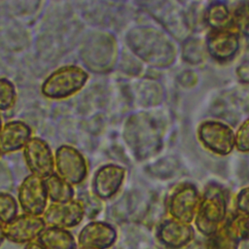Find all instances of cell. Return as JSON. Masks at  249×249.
Returning a JSON list of instances; mask_svg holds the SVG:
<instances>
[{
  "label": "cell",
  "mask_w": 249,
  "mask_h": 249,
  "mask_svg": "<svg viewBox=\"0 0 249 249\" xmlns=\"http://www.w3.org/2000/svg\"><path fill=\"white\" fill-rule=\"evenodd\" d=\"M17 99V91L14 84L7 78L0 77V110L11 109Z\"/></svg>",
  "instance_id": "19"
},
{
  "label": "cell",
  "mask_w": 249,
  "mask_h": 249,
  "mask_svg": "<svg viewBox=\"0 0 249 249\" xmlns=\"http://www.w3.org/2000/svg\"><path fill=\"white\" fill-rule=\"evenodd\" d=\"M234 146L240 152H249V118L243 122L234 135Z\"/></svg>",
  "instance_id": "20"
},
{
  "label": "cell",
  "mask_w": 249,
  "mask_h": 249,
  "mask_svg": "<svg viewBox=\"0 0 249 249\" xmlns=\"http://www.w3.org/2000/svg\"><path fill=\"white\" fill-rule=\"evenodd\" d=\"M0 156H1V153H0Z\"/></svg>",
  "instance_id": "28"
},
{
  "label": "cell",
  "mask_w": 249,
  "mask_h": 249,
  "mask_svg": "<svg viewBox=\"0 0 249 249\" xmlns=\"http://www.w3.org/2000/svg\"><path fill=\"white\" fill-rule=\"evenodd\" d=\"M18 198L24 213L34 216L43 215L48 200L44 178L34 174L27 175L18 187Z\"/></svg>",
  "instance_id": "4"
},
{
  "label": "cell",
  "mask_w": 249,
  "mask_h": 249,
  "mask_svg": "<svg viewBox=\"0 0 249 249\" xmlns=\"http://www.w3.org/2000/svg\"><path fill=\"white\" fill-rule=\"evenodd\" d=\"M80 249H95V248H89V247H81Z\"/></svg>",
  "instance_id": "25"
},
{
  "label": "cell",
  "mask_w": 249,
  "mask_h": 249,
  "mask_svg": "<svg viewBox=\"0 0 249 249\" xmlns=\"http://www.w3.org/2000/svg\"><path fill=\"white\" fill-rule=\"evenodd\" d=\"M88 73L77 65H64L52 72L41 86L42 94L51 99H64L79 91L87 83Z\"/></svg>",
  "instance_id": "1"
},
{
  "label": "cell",
  "mask_w": 249,
  "mask_h": 249,
  "mask_svg": "<svg viewBox=\"0 0 249 249\" xmlns=\"http://www.w3.org/2000/svg\"><path fill=\"white\" fill-rule=\"evenodd\" d=\"M45 228L46 223L42 217L24 213L5 224L4 232L9 241L26 244L37 238Z\"/></svg>",
  "instance_id": "7"
},
{
  "label": "cell",
  "mask_w": 249,
  "mask_h": 249,
  "mask_svg": "<svg viewBox=\"0 0 249 249\" xmlns=\"http://www.w3.org/2000/svg\"><path fill=\"white\" fill-rule=\"evenodd\" d=\"M198 138L202 145L211 152L226 156L234 147V133L232 129L220 122H203L197 130Z\"/></svg>",
  "instance_id": "5"
},
{
  "label": "cell",
  "mask_w": 249,
  "mask_h": 249,
  "mask_svg": "<svg viewBox=\"0 0 249 249\" xmlns=\"http://www.w3.org/2000/svg\"><path fill=\"white\" fill-rule=\"evenodd\" d=\"M2 128V121H1V117H0V130Z\"/></svg>",
  "instance_id": "26"
},
{
  "label": "cell",
  "mask_w": 249,
  "mask_h": 249,
  "mask_svg": "<svg viewBox=\"0 0 249 249\" xmlns=\"http://www.w3.org/2000/svg\"><path fill=\"white\" fill-rule=\"evenodd\" d=\"M237 206L241 211L249 213V187L238 194Z\"/></svg>",
  "instance_id": "22"
},
{
  "label": "cell",
  "mask_w": 249,
  "mask_h": 249,
  "mask_svg": "<svg viewBox=\"0 0 249 249\" xmlns=\"http://www.w3.org/2000/svg\"><path fill=\"white\" fill-rule=\"evenodd\" d=\"M206 48L210 55L215 59L220 61L229 60L238 51V34L228 29L213 30L207 36Z\"/></svg>",
  "instance_id": "11"
},
{
  "label": "cell",
  "mask_w": 249,
  "mask_h": 249,
  "mask_svg": "<svg viewBox=\"0 0 249 249\" xmlns=\"http://www.w3.org/2000/svg\"><path fill=\"white\" fill-rule=\"evenodd\" d=\"M37 242L45 249H77L73 234L61 228L46 227L37 237Z\"/></svg>",
  "instance_id": "15"
},
{
  "label": "cell",
  "mask_w": 249,
  "mask_h": 249,
  "mask_svg": "<svg viewBox=\"0 0 249 249\" xmlns=\"http://www.w3.org/2000/svg\"><path fill=\"white\" fill-rule=\"evenodd\" d=\"M5 232H4V225L0 222V245L3 243L5 239Z\"/></svg>",
  "instance_id": "24"
},
{
  "label": "cell",
  "mask_w": 249,
  "mask_h": 249,
  "mask_svg": "<svg viewBox=\"0 0 249 249\" xmlns=\"http://www.w3.org/2000/svg\"><path fill=\"white\" fill-rule=\"evenodd\" d=\"M23 158L32 174L46 178L53 173V152L44 139L31 137L23 147Z\"/></svg>",
  "instance_id": "6"
},
{
  "label": "cell",
  "mask_w": 249,
  "mask_h": 249,
  "mask_svg": "<svg viewBox=\"0 0 249 249\" xmlns=\"http://www.w3.org/2000/svg\"><path fill=\"white\" fill-rule=\"evenodd\" d=\"M205 20L213 30L226 29L231 22L228 7L222 2L211 3L205 13Z\"/></svg>",
  "instance_id": "17"
},
{
  "label": "cell",
  "mask_w": 249,
  "mask_h": 249,
  "mask_svg": "<svg viewBox=\"0 0 249 249\" xmlns=\"http://www.w3.org/2000/svg\"><path fill=\"white\" fill-rule=\"evenodd\" d=\"M44 180L48 197H50L53 202L63 203L73 199L75 192L72 185L63 180L57 174L53 173Z\"/></svg>",
  "instance_id": "16"
},
{
  "label": "cell",
  "mask_w": 249,
  "mask_h": 249,
  "mask_svg": "<svg viewBox=\"0 0 249 249\" xmlns=\"http://www.w3.org/2000/svg\"><path fill=\"white\" fill-rule=\"evenodd\" d=\"M197 202V193L194 186L184 185L177 190L170 200V212L177 219L189 222L192 220Z\"/></svg>",
  "instance_id": "14"
},
{
  "label": "cell",
  "mask_w": 249,
  "mask_h": 249,
  "mask_svg": "<svg viewBox=\"0 0 249 249\" xmlns=\"http://www.w3.org/2000/svg\"><path fill=\"white\" fill-rule=\"evenodd\" d=\"M126 142L141 158L149 157L160 147V135L147 117H136L127 122Z\"/></svg>",
  "instance_id": "2"
},
{
  "label": "cell",
  "mask_w": 249,
  "mask_h": 249,
  "mask_svg": "<svg viewBox=\"0 0 249 249\" xmlns=\"http://www.w3.org/2000/svg\"><path fill=\"white\" fill-rule=\"evenodd\" d=\"M31 127L22 121H11L0 130V153L9 154L20 150L31 138Z\"/></svg>",
  "instance_id": "13"
},
{
  "label": "cell",
  "mask_w": 249,
  "mask_h": 249,
  "mask_svg": "<svg viewBox=\"0 0 249 249\" xmlns=\"http://www.w3.org/2000/svg\"><path fill=\"white\" fill-rule=\"evenodd\" d=\"M247 4V6H248V9H249V2L248 3H246Z\"/></svg>",
  "instance_id": "27"
},
{
  "label": "cell",
  "mask_w": 249,
  "mask_h": 249,
  "mask_svg": "<svg viewBox=\"0 0 249 249\" xmlns=\"http://www.w3.org/2000/svg\"><path fill=\"white\" fill-rule=\"evenodd\" d=\"M226 212L225 195L219 187H209L205 192L197 214V227L201 231L213 230L221 222Z\"/></svg>",
  "instance_id": "8"
},
{
  "label": "cell",
  "mask_w": 249,
  "mask_h": 249,
  "mask_svg": "<svg viewBox=\"0 0 249 249\" xmlns=\"http://www.w3.org/2000/svg\"><path fill=\"white\" fill-rule=\"evenodd\" d=\"M85 215L80 200H70L63 203H51L43 213V220L49 227L61 229L73 228L79 225Z\"/></svg>",
  "instance_id": "9"
},
{
  "label": "cell",
  "mask_w": 249,
  "mask_h": 249,
  "mask_svg": "<svg viewBox=\"0 0 249 249\" xmlns=\"http://www.w3.org/2000/svg\"><path fill=\"white\" fill-rule=\"evenodd\" d=\"M23 249H45L41 244H39L37 241H31L25 244Z\"/></svg>",
  "instance_id": "23"
},
{
  "label": "cell",
  "mask_w": 249,
  "mask_h": 249,
  "mask_svg": "<svg viewBox=\"0 0 249 249\" xmlns=\"http://www.w3.org/2000/svg\"><path fill=\"white\" fill-rule=\"evenodd\" d=\"M54 162L57 175L71 185L82 183L88 175L87 160L73 146H59L55 150Z\"/></svg>",
  "instance_id": "3"
},
{
  "label": "cell",
  "mask_w": 249,
  "mask_h": 249,
  "mask_svg": "<svg viewBox=\"0 0 249 249\" xmlns=\"http://www.w3.org/2000/svg\"><path fill=\"white\" fill-rule=\"evenodd\" d=\"M234 20L240 32L249 37V9L246 3L237 8L234 13Z\"/></svg>",
  "instance_id": "21"
},
{
  "label": "cell",
  "mask_w": 249,
  "mask_h": 249,
  "mask_svg": "<svg viewBox=\"0 0 249 249\" xmlns=\"http://www.w3.org/2000/svg\"><path fill=\"white\" fill-rule=\"evenodd\" d=\"M116 237L115 230L104 222H90L86 225L78 236L81 247L105 249L112 245Z\"/></svg>",
  "instance_id": "12"
},
{
  "label": "cell",
  "mask_w": 249,
  "mask_h": 249,
  "mask_svg": "<svg viewBox=\"0 0 249 249\" xmlns=\"http://www.w3.org/2000/svg\"><path fill=\"white\" fill-rule=\"evenodd\" d=\"M18 206L16 198L9 193L0 192V222L7 224L18 216Z\"/></svg>",
  "instance_id": "18"
},
{
  "label": "cell",
  "mask_w": 249,
  "mask_h": 249,
  "mask_svg": "<svg viewBox=\"0 0 249 249\" xmlns=\"http://www.w3.org/2000/svg\"><path fill=\"white\" fill-rule=\"evenodd\" d=\"M125 170L117 164H105L99 167L92 179V190L94 195L102 199L114 196L120 189Z\"/></svg>",
  "instance_id": "10"
}]
</instances>
